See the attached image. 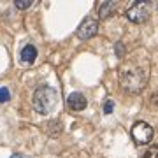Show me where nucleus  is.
Wrapping results in <instances>:
<instances>
[{
    "instance_id": "1",
    "label": "nucleus",
    "mask_w": 158,
    "mask_h": 158,
    "mask_svg": "<svg viewBox=\"0 0 158 158\" xmlns=\"http://www.w3.org/2000/svg\"><path fill=\"white\" fill-rule=\"evenodd\" d=\"M119 81H121V85L127 91L139 93L148 83V72L142 67H137V65H127V67L121 69Z\"/></svg>"
},
{
    "instance_id": "2",
    "label": "nucleus",
    "mask_w": 158,
    "mask_h": 158,
    "mask_svg": "<svg viewBox=\"0 0 158 158\" xmlns=\"http://www.w3.org/2000/svg\"><path fill=\"white\" fill-rule=\"evenodd\" d=\"M58 100V93L55 88H51L48 85H40L35 88L34 97H32V107L35 113L39 114H49Z\"/></svg>"
},
{
    "instance_id": "3",
    "label": "nucleus",
    "mask_w": 158,
    "mask_h": 158,
    "mask_svg": "<svg viewBox=\"0 0 158 158\" xmlns=\"http://www.w3.org/2000/svg\"><path fill=\"white\" fill-rule=\"evenodd\" d=\"M149 6H151V0H137L134 6L128 7L127 11V19L132 23H144L149 18Z\"/></svg>"
},
{
    "instance_id": "4",
    "label": "nucleus",
    "mask_w": 158,
    "mask_h": 158,
    "mask_svg": "<svg viewBox=\"0 0 158 158\" xmlns=\"http://www.w3.org/2000/svg\"><path fill=\"white\" fill-rule=\"evenodd\" d=\"M132 139L135 141V144H149L153 139V135H155V130H153V127L149 123H146V121H137V123H134V127H132Z\"/></svg>"
},
{
    "instance_id": "5",
    "label": "nucleus",
    "mask_w": 158,
    "mask_h": 158,
    "mask_svg": "<svg viewBox=\"0 0 158 158\" xmlns=\"http://www.w3.org/2000/svg\"><path fill=\"white\" fill-rule=\"evenodd\" d=\"M97 32H98V21H97L95 18H86L85 21L79 25L76 35H77V39H81V40H88V39H91L93 35H97Z\"/></svg>"
},
{
    "instance_id": "6",
    "label": "nucleus",
    "mask_w": 158,
    "mask_h": 158,
    "mask_svg": "<svg viewBox=\"0 0 158 158\" xmlns=\"http://www.w3.org/2000/svg\"><path fill=\"white\" fill-rule=\"evenodd\" d=\"M86 104H88L86 97L83 93H79V91H74L67 97V106L70 111H83L86 107Z\"/></svg>"
},
{
    "instance_id": "7",
    "label": "nucleus",
    "mask_w": 158,
    "mask_h": 158,
    "mask_svg": "<svg viewBox=\"0 0 158 158\" xmlns=\"http://www.w3.org/2000/svg\"><path fill=\"white\" fill-rule=\"evenodd\" d=\"M116 2L114 0H107V2H100L98 4V7H97V12H98V18L100 19H107V18H111L116 12Z\"/></svg>"
},
{
    "instance_id": "8",
    "label": "nucleus",
    "mask_w": 158,
    "mask_h": 158,
    "mask_svg": "<svg viewBox=\"0 0 158 158\" xmlns=\"http://www.w3.org/2000/svg\"><path fill=\"white\" fill-rule=\"evenodd\" d=\"M19 56H21V60H23L25 63H34L35 58H37V48H35L34 44H27V46L21 49Z\"/></svg>"
},
{
    "instance_id": "9",
    "label": "nucleus",
    "mask_w": 158,
    "mask_h": 158,
    "mask_svg": "<svg viewBox=\"0 0 158 158\" xmlns=\"http://www.w3.org/2000/svg\"><path fill=\"white\" fill-rule=\"evenodd\" d=\"M44 130L49 134V135L56 137L62 134V123L58 121V119H51V121H48V123L44 125Z\"/></svg>"
},
{
    "instance_id": "10",
    "label": "nucleus",
    "mask_w": 158,
    "mask_h": 158,
    "mask_svg": "<svg viewBox=\"0 0 158 158\" xmlns=\"http://www.w3.org/2000/svg\"><path fill=\"white\" fill-rule=\"evenodd\" d=\"M32 4H34V0H16L14 2V7L19 9V11H25V9L32 7Z\"/></svg>"
},
{
    "instance_id": "11",
    "label": "nucleus",
    "mask_w": 158,
    "mask_h": 158,
    "mask_svg": "<svg viewBox=\"0 0 158 158\" xmlns=\"http://www.w3.org/2000/svg\"><path fill=\"white\" fill-rule=\"evenodd\" d=\"M11 100V93L7 88H0V104H4V102H9Z\"/></svg>"
},
{
    "instance_id": "12",
    "label": "nucleus",
    "mask_w": 158,
    "mask_h": 158,
    "mask_svg": "<svg viewBox=\"0 0 158 158\" xmlns=\"http://www.w3.org/2000/svg\"><path fill=\"white\" fill-rule=\"evenodd\" d=\"M142 158H158V149L155 146H151L144 155H142Z\"/></svg>"
},
{
    "instance_id": "13",
    "label": "nucleus",
    "mask_w": 158,
    "mask_h": 158,
    "mask_svg": "<svg viewBox=\"0 0 158 158\" xmlns=\"http://www.w3.org/2000/svg\"><path fill=\"white\" fill-rule=\"evenodd\" d=\"M114 109V102L113 100H106V106H104V114H111Z\"/></svg>"
},
{
    "instance_id": "14",
    "label": "nucleus",
    "mask_w": 158,
    "mask_h": 158,
    "mask_svg": "<svg viewBox=\"0 0 158 158\" xmlns=\"http://www.w3.org/2000/svg\"><path fill=\"white\" fill-rule=\"evenodd\" d=\"M114 49L118 51V56H123V48H121V42H118V44H116V48H114Z\"/></svg>"
},
{
    "instance_id": "15",
    "label": "nucleus",
    "mask_w": 158,
    "mask_h": 158,
    "mask_svg": "<svg viewBox=\"0 0 158 158\" xmlns=\"http://www.w3.org/2000/svg\"><path fill=\"white\" fill-rule=\"evenodd\" d=\"M11 158H23V156H21V155H12Z\"/></svg>"
}]
</instances>
